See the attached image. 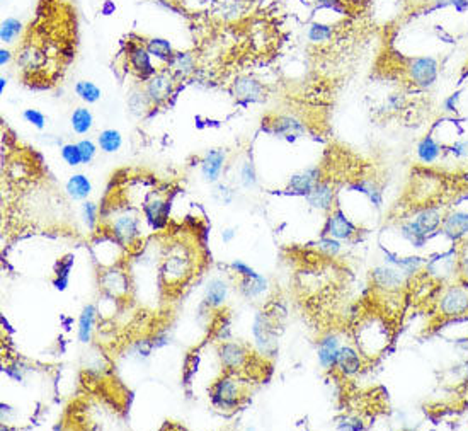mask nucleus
<instances>
[{"label": "nucleus", "instance_id": "12", "mask_svg": "<svg viewBox=\"0 0 468 431\" xmlns=\"http://www.w3.org/2000/svg\"><path fill=\"white\" fill-rule=\"evenodd\" d=\"M441 234L453 244H463V241L468 237V210L453 208L445 213Z\"/></svg>", "mask_w": 468, "mask_h": 431}, {"label": "nucleus", "instance_id": "50", "mask_svg": "<svg viewBox=\"0 0 468 431\" xmlns=\"http://www.w3.org/2000/svg\"><path fill=\"white\" fill-rule=\"evenodd\" d=\"M230 270L240 278H252L258 274V271H255L254 268H250L247 263L240 261V259H235V261L230 263Z\"/></svg>", "mask_w": 468, "mask_h": 431}, {"label": "nucleus", "instance_id": "23", "mask_svg": "<svg viewBox=\"0 0 468 431\" xmlns=\"http://www.w3.org/2000/svg\"><path fill=\"white\" fill-rule=\"evenodd\" d=\"M142 210H143V217H145V220L150 223L152 229L159 230L166 227L171 210L169 201H167L166 198L152 197L150 199H147Z\"/></svg>", "mask_w": 468, "mask_h": 431}, {"label": "nucleus", "instance_id": "8", "mask_svg": "<svg viewBox=\"0 0 468 431\" xmlns=\"http://www.w3.org/2000/svg\"><path fill=\"white\" fill-rule=\"evenodd\" d=\"M358 234L359 229L356 227V223L351 220V218H347V215L344 213L341 208H332L329 211V217H327L326 225H323L322 235L337 239V241L341 242H349L353 241Z\"/></svg>", "mask_w": 468, "mask_h": 431}, {"label": "nucleus", "instance_id": "25", "mask_svg": "<svg viewBox=\"0 0 468 431\" xmlns=\"http://www.w3.org/2000/svg\"><path fill=\"white\" fill-rule=\"evenodd\" d=\"M234 94L235 98L240 99V101H261L264 99V86L259 81H255L254 77H249V75H243V77L235 79L234 82Z\"/></svg>", "mask_w": 468, "mask_h": 431}, {"label": "nucleus", "instance_id": "55", "mask_svg": "<svg viewBox=\"0 0 468 431\" xmlns=\"http://www.w3.org/2000/svg\"><path fill=\"white\" fill-rule=\"evenodd\" d=\"M460 98H462V91H457V93L448 95L445 101H443V111H445V113H457Z\"/></svg>", "mask_w": 468, "mask_h": 431}, {"label": "nucleus", "instance_id": "35", "mask_svg": "<svg viewBox=\"0 0 468 431\" xmlns=\"http://www.w3.org/2000/svg\"><path fill=\"white\" fill-rule=\"evenodd\" d=\"M147 51L150 53L152 58L159 60V62L169 65L172 57H174V50H172L171 41L163 38H150L145 41Z\"/></svg>", "mask_w": 468, "mask_h": 431}, {"label": "nucleus", "instance_id": "54", "mask_svg": "<svg viewBox=\"0 0 468 431\" xmlns=\"http://www.w3.org/2000/svg\"><path fill=\"white\" fill-rule=\"evenodd\" d=\"M460 280L465 281L468 285V247L463 246L460 249V268H458Z\"/></svg>", "mask_w": 468, "mask_h": 431}, {"label": "nucleus", "instance_id": "37", "mask_svg": "<svg viewBox=\"0 0 468 431\" xmlns=\"http://www.w3.org/2000/svg\"><path fill=\"white\" fill-rule=\"evenodd\" d=\"M98 147L104 154H116L123 147L121 131L114 128H106L98 135Z\"/></svg>", "mask_w": 468, "mask_h": 431}, {"label": "nucleus", "instance_id": "41", "mask_svg": "<svg viewBox=\"0 0 468 431\" xmlns=\"http://www.w3.org/2000/svg\"><path fill=\"white\" fill-rule=\"evenodd\" d=\"M22 33V22L15 18H7L0 26V41L4 45H12L18 39V36Z\"/></svg>", "mask_w": 468, "mask_h": 431}, {"label": "nucleus", "instance_id": "28", "mask_svg": "<svg viewBox=\"0 0 468 431\" xmlns=\"http://www.w3.org/2000/svg\"><path fill=\"white\" fill-rule=\"evenodd\" d=\"M415 155H417L419 162L426 164V166H431V164L438 162L439 157L443 155V147L433 135H426L422 137L421 140L417 142V147H415Z\"/></svg>", "mask_w": 468, "mask_h": 431}, {"label": "nucleus", "instance_id": "45", "mask_svg": "<svg viewBox=\"0 0 468 431\" xmlns=\"http://www.w3.org/2000/svg\"><path fill=\"white\" fill-rule=\"evenodd\" d=\"M60 157L70 167H77L82 164V155H80L77 143H65L60 147Z\"/></svg>", "mask_w": 468, "mask_h": 431}, {"label": "nucleus", "instance_id": "24", "mask_svg": "<svg viewBox=\"0 0 468 431\" xmlns=\"http://www.w3.org/2000/svg\"><path fill=\"white\" fill-rule=\"evenodd\" d=\"M305 199L312 208L320 211H330L334 208L335 203V190L329 181H323L322 179V181L307 194Z\"/></svg>", "mask_w": 468, "mask_h": 431}, {"label": "nucleus", "instance_id": "15", "mask_svg": "<svg viewBox=\"0 0 468 431\" xmlns=\"http://www.w3.org/2000/svg\"><path fill=\"white\" fill-rule=\"evenodd\" d=\"M218 358L223 369L229 373H234L237 370H242L249 362V351L237 341H223L218 346Z\"/></svg>", "mask_w": 468, "mask_h": 431}, {"label": "nucleus", "instance_id": "11", "mask_svg": "<svg viewBox=\"0 0 468 431\" xmlns=\"http://www.w3.org/2000/svg\"><path fill=\"white\" fill-rule=\"evenodd\" d=\"M126 58L130 69L133 70V74L137 75L138 79H142L143 82L149 81L152 75H155L159 72L155 69L154 63H152V57L149 51H147L145 45H137V43L133 41H128Z\"/></svg>", "mask_w": 468, "mask_h": 431}, {"label": "nucleus", "instance_id": "48", "mask_svg": "<svg viewBox=\"0 0 468 431\" xmlns=\"http://www.w3.org/2000/svg\"><path fill=\"white\" fill-rule=\"evenodd\" d=\"M255 169L252 166V162H243L242 169H240V183H242L243 187H254L255 186Z\"/></svg>", "mask_w": 468, "mask_h": 431}, {"label": "nucleus", "instance_id": "58", "mask_svg": "<svg viewBox=\"0 0 468 431\" xmlns=\"http://www.w3.org/2000/svg\"><path fill=\"white\" fill-rule=\"evenodd\" d=\"M114 11H116V6H114V2H111V0H106V2L102 4L101 12H102L104 15H111V14H114Z\"/></svg>", "mask_w": 468, "mask_h": 431}, {"label": "nucleus", "instance_id": "47", "mask_svg": "<svg viewBox=\"0 0 468 431\" xmlns=\"http://www.w3.org/2000/svg\"><path fill=\"white\" fill-rule=\"evenodd\" d=\"M77 145H79L80 155H82V164H89L94 161L95 154H98V149H99L94 142L87 138V140H80Z\"/></svg>", "mask_w": 468, "mask_h": 431}, {"label": "nucleus", "instance_id": "22", "mask_svg": "<svg viewBox=\"0 0 468 431\" xmlns=\"http://www.w3.org/2000/svg\"><path fill=\"white\" fill-rule=\"evenodd\" d=\"M225 161H227L225 150L222 149L208 150L205 157H203L201 166H199L201 178L205 179L206 183H210V185H217L220 178H222V171L223 167H225Z\"/></svg>", "mask_w": 468, "mask_h": 431}, {"label": "nucleus", "instance_id": "13", "mask_svg": "<svg viewBox=\"0 0 468 431\" xmlns=\"http://www.w3.org/2000/svg\"><path fill=\"white\" fill-rule=\"evenodd\" d=\"M458 268H460V251L455 253V249L446 251V253L439 254L438 258L429 259L426 261V270L429 277L436 278L439 281L445 280H451L453 277L458 274Z\"/></svg>", "mask_w": 468, "mask_h": 431}, {"label": "nucleus", "instance_id": "14", "mask_svg": "<svg viewBox=\"0 0 468 431\" xmlns=\"http://www.w3.org/2000/svg\"><path fill=\"white\" fill-rule=\"evenodd\" d=\"M443 217H445V213L436 205H422L409 215L410 220L414 222L415 225H417V229L421 230L422 234H426L427 237H431V235L441 230Z\"/></svg>", "mask_w": 468, "mask_h": 431}, {"label": "nucleus", "instance_id": "3", "mask_svg": "<svg viewBox=\"0 0 468 431\" xmlns=\"http://www.w3.org/2000/svg\"><path fill=\"white\" fill-rule=\"evenodd\" d=\"M438 310L443 317L457 319L468 314V285L465 281L445 286L438 298Z\"/></svg>", "mask_w": 468, "mask_h": 431}, {"label": "nucleus", "instance_id": "39", "mask_svg": "<svg viewBox=\"0 0 468 431\" xmlns=\"http://www.w3.org/2000/svg\"><path fill=\"white\" fill-rule=\"evenodd\" d=\"M74 91H75V94L79 95L80 101H83L86 105H95V102H98L102 95L101 89H99V87L91 81H79L77 84H75Z\"/></svg>", "mask_w": 468, "mask_h": 431}, {"label": "nucleus", "instance_id": "20", "mask_svg": "<svg viewBox=\"0 0 468 431\" xmlns=\"http://www.w3.org/2000/svg\"><path fill=\"white\" fill-rule=\"evenodd\" d=\"M342 348L341 338L335 333H327L317 343V360L323 370H334L337 365L339 351Z\"/></svg>", "mask_w": 468, "mask_h": 431}, {"label": "nucleus", "instance_id": "19", "mask_svg": "<svg viewBox=\"0 0 468 431\" xmlns=\"http://www.w3.org/2000/svg\"><path fill=\"white\" fill-rule=\"evenodd\" d=\"M320 181H322V169L317 166L307 167V169L291 175L286 191L291 194H298V197H307Z\"/></svg>", "mask_w": 468, "mask_h": 431}, {"label": "nucleus", "instance_id": "40", "mask_svg": "<svg viewBox=\"0 0 468 431\" xmlns=\"http://www.w3.org/2000/svg\"><path fill=\"white\" fill-rule=\"evenodd\" d=\"M128 107H130L131 114H135V117H143L152 107V102L147 98L145 91L133 89L128 94Z\"/></svg>", "mask_w": 468, "mask_h": 431}, {"label": "nucleus", "instance_id": "61", "mask_svg": "<svg viewBox=\"0 0 468 431\" xmlns=\"http://www.w3.org/2000/svg\"><path fill=\"white\" fill-rule=\"evenodd\" d=\"M463 246H465V247H468V237L465 239V241H463Z\"/></svg>", "mask_w": 468, "mask_h": 431}, {"label": "nucleus", "instance_id": "49", "mask_svg": "<svg viewBox=\"0 0 468 431\" xmlns=\"http://www.w3.org/2000/svg\"><path fill=\"white\" fill-rule=\"evenodd\" d=\"M407 101H406V95L403 94H392L387 98L385 101V111L387 113H399V111H402L403 107H406Z\"/></svg>", "mask_w": 468, "mask_h": 431}, {"label": "nucleus", "instance_id": "30", "mask_svg": "<svg viewBox=\"0 0 468 431\" xmlns=\"http://www.w3.org/2000/svg\"><path fill=\"white\" fill-rule=\"evenodd\" d=\"M65 191L74 201H86L92 193V183L86 174L77 173L70 175L69 181L65 183Z\"/></svg>", "mask_w": 468, "mask_h": 431}, {"label": "nucleus", "instance_id": "57", "mask_svg": "<svg viewBox=\"0 0 468 431\" xmlns=\"http://www.w3.org/2000/svg\"><path fill=\"white\" fill-rule=\"evenodd\" d=\"M235 235H237V230H235V229H223L222 230V241L225 242V244H230V242L235 239Z\"/></svg>", "mask_w": 468, "mask_h": 431}, {"label": "nucleus", "instance_id": "1", "mask_svg": "<svg viewBox=\"0 0 468 431\" xmlns=\"http://www.w3.org/2000/svg\"><path fill=\"white\" fill-rule=\"evenodd\" d=\"M193 263V253H191L189 247L184 244L171 246L162 259V268H160L166 285L171 289L182 285L191 277Z\"/></svg>", "mask_w": 468, "mask_h": 431}, {"label": "nucleus", "instance_id": "6", "mask_svg": "<svg viewBox=\"0 0 468 431\" xmlns=\"http://www.w3.org/2000/svg\"><path fill=\"white\" fill-rule=\"evenodd\" d=\"M410 278L402 270L395 268L392 265H380L371 270V281L383 293H400L407 286Z\"/></svg>", "mask_w": 468, "mask_h": 431}, {"label": "nucleus", "instance_id": "29", "mask_svg": "<svg viewBox=\"0 0 468 431\" xmlns=\"http://www.w3.org/2000/svg\"><path fill=\"white\" fill-rule=\"evenodd\" d=\"M99 310L98 307L92 305H86L82 309V312L79 315V324H77V339L82 345H87L91 343L92 339V333H94V326H95V319H98Z\"/></svg>", "mask_w": 468, "mask_h": 431}, {"label": "nucleus", "instance_id": "2", "mask_svg": "<svg viewBox=\"0 0 468 431\" xmlns=\"http://www.w3.org/2000/svg\"><path fill=\"white\" fill-rule=\"evenodd\" d=\"M243 397H246V389L243 384L235 378L234 375H223L220 377L210 390L211 404L220 413H234L235 409L242 404Z\"/></svg>", "mask_w": 468, "mask_h": 431}, {"label": "nucleus", "instance_id": "53", "mask_svg": "<svg viewBox=\"0 0 468 431\" xmlns=\"http://www.w3.org/2000/svg\"><path fill=\"white\" fill-rule=\"evenodd\" d=\"M320 9H329L337 14H346V0H317Z\"/></svg>", "mask_w": 468, "mask_h": 431}, {"label": "nucleus", "instance_id": "51", "mask_svg": "<svg viewBox=\"0 0 468 431\" xmlns=\"http://www.w3.org/2000/svg\"><path fill=\"white\" fill-rule=\"evenodd\" d=\"M448 154L453 155L455 159H468V138L457 140L448 147Z\"/></svg>", "mask_w": 468, "mask_h": 431}, {"label": "nucleus", "instance_id": "27", "mask_svg": "<svg viewBox=\"0 0 468 431\" xmlns=\"http://www.w3.org/2000/svg\"><path fill=\"white\" fill-rule=\"evenodd\" d=\"M229 283L223 278H211L206 283L205 289V305L210 309H220V307L225 305L227 298H229Z\"/></svg>", "mask_w": 468, "mask_h": 431}, {"label": "nucleus", "instance_id": "36", "mask_svg": "<svg viewBox=\"0 0 468 431\" xmlns=\"http://www.w3.org/2000/svg\"><path fill=\"white\" fill-rule=\"evenodd\" d=\"M267 291V280L262 274H255L252 278H240V293L249 300L262 297Z\"/></svg>", "mask_w": 468, "mask_h": 431}, {"label": "nucleus", "instance_id": "59", "mask_svg": "<svg viewBox=\"0 0 468 431\" xmlns=\"http://www.w3.org/2000/svg\"><path fill=\"white\" fill-rule=\"evenodd\" d=\"M11 51L7 50V48H2V50H0V67H6L7 63L11 62Z\"/></svg>", "mask_w": 468, "mask_h": 431}, {"label": "nucleus", "instance_id": "43", "mask_svg": "<svg viewBox=\"0 0 468 431\" xmlns=\"http://www.w3.org/2000/svg\"><path fill=\"white\" fill-rule=\"evenodd\" d=\"M312 246H314V249L317 251V253L323 254V256H327V258L339 256V254H341V251H342L341 241H337V239L327 237V235H322V237H320L317 242H314Z\"/></svg>", "mask_w": 468, "mask_h": 431}, {"label": "nucleus", "instance_id": "26", "mask_svg": "<svg viewBox=\"0 0 468 431\" xmlns=\"http://www.w3.org/2000/svg\"><path fill=\"white\" fill-rule=\"evenodd\" d=\"M383 258H385L387 265H392V266H395V268L402 270L409 278L415 277L417 273H421V271L426 268V261H427V259H422L419 256L402 258V256H399V254L390 253V251H383Z\"/></svg>", "mask_w": 468, "mask_h": 431}, {"label": "nucleus", "instance_id": "56", "mask_svg": "<svg viewBox=\"0 0 468 431\" xmlns=\"http://www.w3.org/2000/svg\"><path fill=\"white\" fill-rule=\"evenodd\" d=\"M448 7H455L458 14L468 11V0H448Z\"/></svg>", "mask_w": 468, "mask_h": 431}, {"label": "nucleus", "instance_id": "60", "mask_svg": "<svg viewBox=\"0 0 468 431\" xmlns=\"http://www.w3.org/2000/svg\"><path fill=\"white\" fill-rule=\"evenodd\" d=\"M6 86H7V79L2 77V79H0V94H4V89H6Z\"/></svg>", "mask_w": 468, "mask_h": 431}, {"label": "nucleus", "instance_id": "52", "mask_svg": "<svg viewBox=\"0 0 468 431\" xmlns=\"http://www.w3.org/2000/svg\"><path fill=\"white\" fill-rule=\"evenodd\" d=\"M337 430H347V431H359L365 430V425L359 418L356 416H344L341 421L337 423Z\"/></svg>", "mask_w": 468, "mask_h": 431}, {"label": "nucleus", "instance_id": "33", "mask_svg": "<svg viewBox=\"0 0 468 431\" xmlns=\"http://www.w3.org/2000/svg\"><path fill=\"white\" fill-rule=\"evenodd\" d=\"M70 126L77 135H87L94 126V114L89 107L79 106L70 114Z\"/></svg>", "mask_w": 468, "mask_h": 431}, {"label": "nucleus", "instance_id": "34", "mask_svg": "<svg viewBox=\"0 0 468 431\" xmlns=\"http://www.w3.org/2000/svg\"><path fill=\"white\" fill-rule=\"evenodd\" d=\"M75 265V256L74 254H67L63 256L55 266V277H53V286L60 291L67 290L70 283V273L74 270Z\"/></svg>", "mask_w": 468, "mask_h": 431}, {"label": "nucleus", "instance_id": "7", "mask_svg": "<svg viewBox=\"0 0 468 431\" xmlns=\"http://www.w3.org/2000/svg\"><path fill=\"white\" fill-rule=\"evenodd\" d=\"M175 75L172 72L167 70H160L155 75H152L149 81L145 82L143 86V91H145L147 98L152 102V106H160L163 105L166 101H169V98L174 94V87H175Z\"/></svg>", "mask_w": 468, "mask_h": 431}, {"label": "nucleus", "instance_id": "21", "mask_svg": "<svg viewBox=\"0 0 468 431\" xmlns=\"http://www.w3.org/2000/svg\"><path fill=\"white\" fill-rule=\"evenodd\" d=\"M363 365H365V357L361 354V351L351 345H342L341 351H339L337 365H335V370L341 373V377H354L361 372Z\"/></svg>", "mask_w": 468, "mask_h": 431}, {"label": "nucleus", "instance_id": "31", "mask_svg": "<svg viewBox=\"0 0 468 431\" xmlns=\"http://www.w3.org/2000/svg\"><path fill=\"white\" fill-rule=\"evenodd\" d=\"M399 234L400 237H402L407 244L414 247V249H422V247L427 244V241H429V237H427L426 234H422L409 217L400 222Z\"/></svg>", "mask_w": 468, "mask_h": 431}, {"label": "nucleus", "instance_id": "18", "mask_svg": "<svg viewBox=\"0 0 468 431\" xmlns=\"http://www.w3.org/2000/svg\"><path fill=\"white\" fill-rule=\"evenodd\" d=\"M371 338L377 339L382 348H385L387 343H389L387 326L382 324L378 319H371V321H366V322H363L361 326H358V336H356V345H358V350L361 351L363 357H365L368 346H370Z\"/></svg>", "mask_w": 468, "mask_h": 431}, {"label": "nucleus", "instance_id": "5", "mask_svg": "<svg viewBox=\"0 0 468 431\" xmlns=\"http://www.w3.org/2000/svg\"><path fill=\"white\" fill-rule=\"evenodd\" d=\"M407 77L417 89L427 91L434 86L439 75V63L434 57H415L407 63Z\"/></svg>", "mask_w": 468, "mask_h": 431}, {"label": "nucleus", "instance_id": "44", "mask_svg": "<svg viewBox=\"0 0 468 431\" xmlns=\"http://www.w3.org/2000/svg\"><path fill=\"white\" fill-rule=\"evenodd\" d=\"M80 217H82V222H83V225H86V229L92 232V230L98 227V222H99L98 205H95L94 201H89V199L82 201V206H80Z\"/></svg>", "mask_w": 468, "mask_h": 431}, {"label": "nucleus", "instance_id": "17", "mask_svg": "<svg viewBox=\"0 0 468 431\" xmlns=\"http://www.w3.org/2000/svg\"><path fill=\"white\" fill-rule=\"evenodd\" d=\"M123 249H126V247L119 244L114 235H106V237H99V241L94 242L92 253H94L95 261L102 268H109V266H116L118 259H121Z\"/></svg>", "mask_w": 468, "mask_h": 431}, {"label": "nucleus", "instance_id": "46", "mask_svg": "<svg viewBox=\"0 0 468 431\" xmlns=\"http://www.w3.org/2000/svg\"><path fill=\"white\" fill-rule=\"evenodd\" d=\"M22 118L26 119V123H29V125H33L34 128H38V130H43L46 126L45 114H43L41 111L33 110V107H29V110H24Z\"/></svg>", "mask_w": 468, "mask_h": 431}, {"label": "nucleus", "instance_id": "9", "mask_svg": "<svg viewBox=\"0 0 468 431\" xmlns=\"http://www.w3.org/2000/svg\"><path fill=\"white\" fill-rule=\"evenodd\" d=\"M267 133L281 138L286 142H297L298 138L305 137L307 125L295 114H279L274 117L273 121L266 126Z\"/></svg>", "mask_w": 468, "mask_h": 431}, {"label": "nucleus", "instance_id": "32", "mask_svg": "<svg viewBox=\"0 0 468 431\" xmlns=\"http://www.w3.org/2000/svg\"><path fill=\"white\" fill-rule=\"evenodd\" d=\"M167 69H171V72L175 75V77H187V75H191L196 70L194 55L189 53V51H179V53H174V57H172Z\"/></svg>", "mask_w": 468, "mask_h": 431}, {"label": "nucleus", "instance_id": "38", "mask_svg": "<svg viewBox=\"0 0 468 431\" xmlns=\"http://www.w3.org/2000/svg\"><path fill=\"white\" fill-rule=\"evenodd\" d=\"M354 190L359 191L361 194H365V197L370 199L371 203H373L377 208H380L383 203V193L382 190H380V186L377 183L373 181V179H361V181L354 183Z\"/></svg>", "mask_w": 468, "mask_h": 431}, {"label": "nucleus", "instance_id": "4", "mask_svg": "<svg viewBox=\"0 0 468 431\" xmlns=\"http://www.w3.org/2000/svg\"><path fill=\"white\" fill-rule=\"evenodd\" d=\"M109 232L126 249L128 247H135L138 244L140 239H142V220H140L137 213L121 211V213L111 218Z\"/></svg>", "mask_w": 468, "mask_h": 431}, {"label": "nucleus", "instance_id": "10", "mask_svg": "<svg viewBox=\"0 0 468 431\" xmlns=\"http://www.w3.org/2000/svg\"><path fill=\"white\" fill-rule=\"evenodd\" d=\"M99 285L106 295H111L116 300H125L130 293V278L126 271H123L118 266H109L104 268L99 274Z\"/></svg>", "mask_w": 468, "mask_h": 431}, {"label": "nucleus", "instance_id": "16", "mask_svg": "<svg viewBox=\"0 0 468 431\" xmlns=\"http://www.w3.org/2000/svg\"><path fill=\"white\" fill-rule=\"evenodd\" d=\"M252 334H254L255 345L261 353L266 354H273L276 348H278V341H276V333L274 327L271 324L269 317L266 314L259 312L254 319V327H252Z\"/></svg>", "mask_w": 468, "mask_h": 431}, {"label": "nucleus", "instance_id": "42", "mask_svg": "<svg viewBox=\"0 0 468 431\" xmlns=\"http://www.w3.org/2000/svg\"><path fill=\"white\" fill-rule=\"evenodd\" d=\"M332 36H334V29H332V26L329 24H323V22H312L309 26V31H307V38H309V41L315 43V45H320V43H327L329 39H332Z\"/></svg>", "mask_w": 468, "mask_h": 431}]
</instances>
